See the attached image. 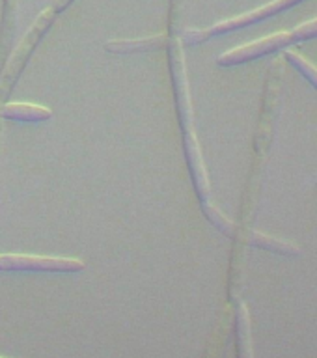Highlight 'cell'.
Wrapping results in <instances>:
<instances>
[{
  "label": "cell",
  "instance_id": "cell-1",
  "mask_svg": "<svg viewBox=\"0 0 317 358\" xmlns=\"http://www.w3.org/2000/svg\"><path fill=\"white\" fill-rule=\"evenodd\" d=\"M299 2H302V0H273V2H269V4L262 6V8L248 11V13H243V15L235 17V19H228V21L217 22V24L211 28H190V30L185 32L183 41L190 45L202 43V41H206V39H209L211 36L232 32V30H239V28L254 24V22L258 21H263V19H267V17L271 15H276V13H280V11L288 10V8L299 4Z\"/></svg>",
  "mask_w": 317,
  "mask_h": 358
},
{
  "label": "cell",
  "instance_id": "cell-2",
  "mask_svg": "<svg viewBox=\"0 0 317 358\" xmlns=\"http://www.w3.org/2000/svg\"><path fill=\"white\" fill-rule=\"evenodd\" d=\"M55 17H56V11L52 10V8L41 11V15L36 19L32 28H30V30L27 32V36L21 39V43L17 45V49L11 52L10 62H8V66H6L4 75H2V84H0V99L8 95L11 84H13V80L17 78V75L21 73L24 62L28 60V56H30V52L34 50V47L39 43V39L43 38V34L49 30L52 21H55Z\"/></svg>",
  "mask_w": 317,
  "mask_h": 358
},
{
  "label": "cell",
  "instance_id": "cell-3",
  "mask_svg": "<svg viewBox=\"0 0 317 358\" xmlns=\"http://www.w3.org/2000/svg\"><path fill=\"white\" fill-rule=\"evenodd\" d=\"M170 60H172L174 86H176V97H178V110L181 117V125L185 129V136H196L192 122V105L189 95V80H187V67H185V55L181 49V39H170Z\"/></svg>",
  "mask_w": 317,
  "mask_h": 358
},
{
  "label": "cell",
  "instance_id": "cell-4",
  "mask_svg": "<svg viewBox=\"0 0 317 358\" xmlns=\"http://www.w3.org/2000/svg\"><path fill=\"white\" fill-rule=\"evenodd\" d=\"M80 259L69 257H41L27 254H2L0 271H39V273H77L83 271Z\"/></svg>",
  "mask_w": 317,
  "mask_h": 358
},
{
  "label": "cell",
  "instance_id": "cell-5",
  "mask_svg": "<svg viewBox=\"0 0 317 358\" xmlns=\"http://www.w3.org/2000/svg\"><path fill=\"white\" fill-rule=\"evenodd\" d=\"M291 43H293V38H291L290 32L274 34V36L258 39V41H252V43L243 45V47H237V49L224 52V55L218 58V64H220V66H234V64L252 60V58L267 55V52L279 50L280 47H286V45Z\"/></svg>",
  "mask_w": 317,
  "mask_h": 358
},
{
  "label": "cell",
  "instance_id": "cell-6",
  "mask_svg": "<svg viewBox=\"0 0 317 358\" xmlns=\"http://www.w3.org/2000/svg\"><path fill=\"white\" fill-rule=\"evenodd\" d=\"M170 43L167 36H151L139 39H111L106 41L105 49L114 55H129V52H148V50L164 49Z\"/></svg>",
  "mask_w": 317,
  "mask_h": 358
},
{
  "label": "cell",
  "instance_id": "cell-7",
  "mask_svg": "<svg viewBox=\"0 0 317 358\" xmlns=\"http://www.w3.org/2000/svg\"><path fill=\"white\" fill-rule=\"evenodd\" d=\"M0 116L21 122H43L52 117V110L34 103H4L0 105Z\"/></svg>",
  "mask_w": 317,
  "mask_h": 358
},
{
  "label": "cell",
  "instance_id": "cell-8",
  "mask_svg": "<svg viewBox=\"0 0 317 358\" xmlns=\"http://www.w3.org/2000/svg\"><path fill=\"white\" fill-rule=\"evenodd\" d=\"M17 13H19V0H4V13H2V27H0V47L10 49L17 28Z\"/></svg>",
  "mask_w": 317,
  "mask_h": 358
},
{
  "label": "cell",
  "instance_id": "cell-9",
  "mask_svg": "<svg viewBox=\"0 0 317 358\" xmlns=\"http://www.w3.org/2000/svg\"><path fill=\"white\" fill-rule=\"evenodd\" d=\"M252 243L263 246V248H271V250H279V252H295L297 248L291 245H286L282 241L273 239V237H267L263 234H252Z\"/></svg>",
  "mask_w": 317,
  "mask_h": 358
},
{
  "label": "cell",
  "instance_id": "cell-10",
  "mask_svg": "<svg viewBox=\"0 0 317 358\" xmlns=\"http://www.w3.org/2000/svg\"><path fill=\"white\" fill-rule=\"evenodd\" d=\"M204 211H206L207 218H209L215 226H218V228L223 229V231H226V234H232V229H234L232 228V222L224 217L223 213L218 211L217 207L211 206L209 201H204Z\"/></svg>",
  "mask_w": 317,
  "mask_h": 358
},
{
  "label": "cell",
  "instance_id": "cell-11",
  "mask_svg": "<svg viewBox=\"0 0 317 358\" xmlns=\"http://www.w3.org/2000/svg\"><path fill=\"white\" fill-rule=\"evenodd\" d=\"M291 38L293 41L295 39H308V38H316L317 36V19L316 21H310V22H304L301 27H297L295 30H291Z\"/></svg>",
  "mask_w": 317,
  "mask_h": 358
},
{
  "label": "cell",
  "instance_id": "cell-12",
  "mask_svg": "<svg viewBox=\"0 0 317 358\" xmlns=\"http://www.w3.org/2000/svg\"><path fill=\"white\" fill-rule=\"evenodd\" d=\"M288 58H290V60L293 62L295 66L301 67L302 71L307 73L308 77L314 78V80H316V83H317V69L312 66V64H308V62L304 60V58H301V56H299V55H293V52H288Z\"/></svg>",
  "mask_w": 317,
  "mask_h": 358
},
{
  "label": "cell",
  "instance_id": "cell-13",
  "mask_svg": "<svg viewBox=\"0 0 317 358\" xmlns=\"http://www.w3.org/2000/svg\"><path fill=\"white\" fill-rule=\"evenodd\" d=\"M69 4H71V0H55V4H52V10H55V11L66 10Z\"/></svg>",
  "mask_w": 317,
  "mask_h": 358
},
{
  "label": "cell",
  "instance_id": "cell-14",
  "mask_svg": "<svg viewBox=\"0 0 317 358\" xmlns=\"http://www.w3.org/2000/svg\"><path fill=\"white\" fill-rule=\"evenodd\" d=\"M0 358H2V357H0Z\"/></svg>",
  "mask_w": 317,
  "mask_h": 358
}]
</instances>
